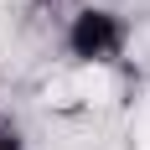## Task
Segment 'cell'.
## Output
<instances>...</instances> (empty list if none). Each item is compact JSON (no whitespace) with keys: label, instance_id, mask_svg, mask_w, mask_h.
Masks as SVG:
<instances>
[{"label":"cell","instance_id":"6da1fadb","mask_svg":"<svg viewBox=\"0 0 150 150\" xmlns=\"http://www.w3.org/2000/svg\"><path fill=\"white\" fill-rule=\"evenodd\" d=\"M135 47V26L129 16L98 0H83L62 16V57L78 73H114Z\"/></svg>","mask_w":150,"mask_h":150},{"label":"cell","instance_id":"7a4b0ae2","mask_svg":"<svg viewBox=\"0 0 150 150\" xmlns=\"http://www.w3.org/2000/svg\"><path fill=\"white\" fill-rule=\"evenodd\" d=\"M0 150H31L26 124L16 119V114H5V109H0Z\"/></svg>","mask_w":150,"mask_h":150}]
</instances>
